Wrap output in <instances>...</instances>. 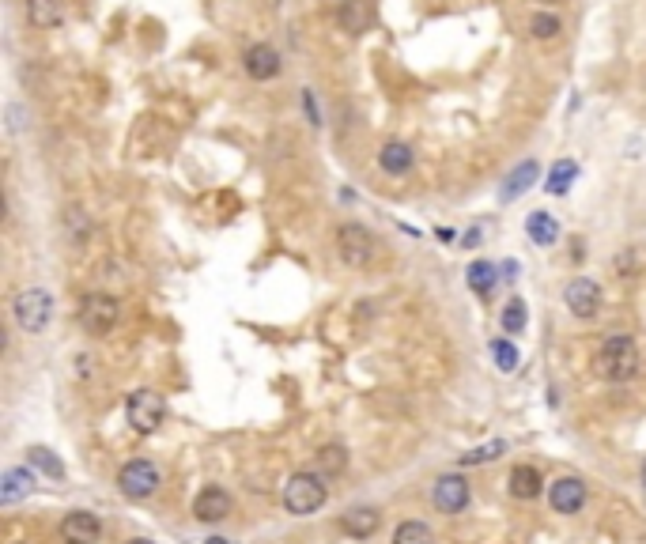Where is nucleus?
<instances>
[{
	"mask_svg": "<svg viewBox=\"0 0 646 544\" xmlns=\"http://www.w3.org/2000/svg\"><path fill=\"white\" fill-rule=\"evenodd\" d=\"M597 374L609 378V382H628L631 374L639 371V348L628 333H616L597 348Z\"/></svg>",
	"mask_w": 646,
	"mask_h": 544,
	"instance_id": "1",
	"label": "nucleus"
},
{
	"mask_svg": "<svg viewBox=\"0 0 646 544\" xmlns=\"http://www.w3.org/2000/svg\"><path fill=\"white\" fill-rule=\"evenodd\" d=\"M325 499H329V488H325V476L322 473H295L284 484V507L291 510V514H314V510L325 507Z\"/></svg>",
	"mask_w": 646,
	"mask_h": 544,
	"instance_id": "2",
	"label": "nucleus"
},
{
	"mask_svg": "<svg viewBox=\"0 0 646 544\" xmlns=\"http://www.w3.org/2000/svg\"><path fill=\"white\" fill-rule=\"evenodd\" d=\"M125 420L133 424V431L140 435H152L159 431V424L167 420V397L155 390H133L125 401Z\"/></svg>",
	"mask_w": 646,
	"mask_h": 544,
	"instance_id": "3",
	"label": "nucleus"
},
{
	"mask_svg": "<svg viewBox=\"0 0 646 544\" xmlns=\"http://www.w3.org/2000/svg\"><path fill=\"white\" fill-rule=\"evenodd\" d=\"M12 314L23 333H46V325L53 318V295L46 288H27L16 295L12 303Z\"/></svg>",
	"mask_w": 646,
	"mask_h": 544,
	"instance_id": "4",
	"label": "nucleus"
},
{
	"mask_svg": "<svg viewBox=\"0 0 646 544\" xmlns=\"http://www.w3.org/2000/svg\"><path fill=\"white\" fill-rule=\"evenodd\" d=\"M121 318V306L114 295H106V291H91L84 303H80V325H84V333L91 337H106V333H114V325Z\"/></svg>",
	"mask_w": 646,
	"mask_h": 544,
	"instance_id": "5",
	"label": "nucleus"
},
{
	"mask_svg": "<svg viewBox=\"0 0 646 544\" xmlns=\"http://www.w3.org/2000/svg\"><path fill=\"white\" fill-rule=\"evenodd\" d=\"M337 250H340V257H344V265L363 269V265H371V257H374V235L363 227V223H344L337 231Z\"/></svg>",
	"mask_w": 646,
	"mask_h": 544,
	"instance_id": "6",
	"label": "nucleus"
},
{
	"mask_svg": "<svg viewBox=\"0 0 646 544\" xmlns=\"http://www.w3.org/2000/svg\"><path fill=\"white\" fill-rule=\"evenodd\" d=\"M118 488H121V495H129V499H152V495L159 492V469L144 458L129 461V465L118 473Z\"/></svg>",
	"mask_w": 646,
	"mask_h": 544,
	"instance_id": "7",
	"label": "nucleus"
},
{
	"mask_svg": "<svg viewBox=\"0 0 646 544\" xmlns=\"http://www.w3.org/2000/svg\"><path fill=\"white\" fill-rule=\"evenodd\" d=\"M563 303L575 318H594L601 310V288H597L590 276H575L567 288H563Z\"/></svg>",
	"mask_w": 646,
	"mask_h": 544,
	"instance_id": "8",
	"label": "nucleus"
},
{
	"mask_svg": "<svg viewBox=\"0 0 646 544\" xmlns=\"http://www.w3.org/2000/svg\"><path fill=\"white\" fill-rule=\"evenodd\" d=\"M242 68H246L250 80H261V84H265V80H276L284 65H280V53L272 50L269 42H257V46H250V50L242 53Z\"/></svg>",
	"mask_w": 646,
	"mask_h": 544,
	"instance_id": "9",
	"label": "nucleus"
},
{
	"mask_svg": "<svg viewBox=\"0 0 646 544\" xmlns=\"http://www.w3.org/2000/svg\"><path fill=\"white\" fill-rule=\"evenodd\" d=\"M548 503L556 514H578L586 507V484L578 476H560L552 488H548Z\"/></svg>",
	"mask_w": 646,
	"mask_h": 544,
	"instance_id": "10",
	"label": "nucleus"
},
{
	"mask_svg": "<svg viewBox=\"0 0 646 544\" xmlns=\"http://www.w3.org/2000/svg\"><path fill=\"white\" fill-rule=\"evenodd\" d=\"M435 507L446 510V514H461L469 507V480L465 476H439L435 484Z\"/></svg>",
	"mask_w": 646,
	"mask_h": 544,
	"instance_id": "11",
	"label": "nucleus"
},
{
	"mask_svg": "<svg viewBox=\"0 0 646 544\" xmlns=\"http://www.w3.org/2000/svg\"><path fill=\"white\" fill-rule=\"evenodd\" d=\"M102 533V522L91 510H72L65 522H61V537L65 544H95Z\"/></svg>",
	"mask_w": 646,
	"mask_h": 544,
	"instance_id": "12",
	"label": "nucleus"
},
{
	"mask_svg": "<svg viewBox=\"0 0 646 544\" xmlns=\"http://www.w3.org/2000/svg\"><path fill=\"white\" fill-rule=\"evenodd\" d=\"M227 514H231V495L223 492V488L197 492V499H193V518L197 522H223Z\"/></svg>",
	"mask_w": 646,
	"mask_h": 544,
	"instance_id": "13",
	"label": "nucleus"
},
{
	"mask_svg": "<svg viewBox=\"0 0 646 544\" xmlns=\"http://www.w3.org/2000/svg\"><path fill=\"white\" fill-rule=\"evenodd\" d=\"M337 23L344 34H363L374 23V0H344L337 12Z\"/></svg>",
	"mask_w": 646,
	"mask_h": 544,
	"instance_id": "14",
	"label": "nucleus"
},
{
	"mask_svg": "<svg viewBox=\"0 0 646 544\" xmlns=\"http://www.w3.org/2000/svg\"><path fill=\"white\" fill-rule=\"evenodd\" d=\"M412 163H416V152L408 148L405 140H386V144H382V152H378V167L386 170V174H393V178L408 174Z\"/></svg>",
	"mask_w": 646,
	"mask_h": 544,
	"instance_id": "15",
	"label": "nucleus"
},
{
	"mask_svg": "<svg viewBox=\"0 0 646 544\" xmlns=\"http://www.w3.org/2000/svg\"><path fill=\"white\" fill-rule=\"evenodd\" d=\"M378 510L374 507H352L340 514V529L348 533V537H356V541H363V537H371L374 529H378Z\"/></svg>",
	"mask_w": 646,
	"mask_h": 544,
	"instance_id": "16",
	"label": "nucleus"
},
{
	"mask_svg": "<svg viewBox=\"0 0 646 544\" xmlns=\"http://www.w3.org/2000/svg\"><path fill=\"white\" fill-rule=\"evenodd\" d=\"M507 484H510V495H514V499H537V495L544 492V480L533 465H514Z\"/></svg>",
	"mask_w": 646,
	"mask_h": 544,
	"instance_id": "17",
	"label": "nucleus"
},
{
	"mask_svg": "<svg viewBox=\"0 0 646 544\" xmlns=\"http://www.w3.org/2000/svg\"><path fill=\"white\" fill-rule=\"evenodd\" d=\"M503 265H492V261H473L469 265V288H473V295H480V299H488L495 291V284H499V276H503Z\"/></svg>",
	"mask_w": 646,
	"mask_h": 544,
	"instance_id": "18",
	"label": "nucleus"
},
{
	"mask_svg": "<svg viewBox=\"0 0 646 544\" xmlns=\"http://www.w3.org/2000/svg\"><path fill=\"white\" fill-rule=\"evenodd\" d=\"M575 178H578L575 159H556V163H552V170H548V178H544V189H548L552 197H563L567 189L575 186Z\"/></svg>",
	"mask_w": 646,
	"mask_h": 544,
	"instance_id": "19",
	"label": "nucleus"
},
{
	"mask_svg": "<svg viewBox=\"0 0 646 544\" xmlns=\"http://www.w3.org/2000/svg\"><path fill=\"white\" fill-rule=\"evenodd\" d=\"M537 174H541V167H537L533 159H526V163H518V167L510 170L507 186H503V201H514V197H522L526 189H533V182H537Z\"/></svg>",
	"mask_w": 646,
	"mask_h": 544,
	"instance_id": "20",
	"label": "nucleus"
},
{
	"mask_svg": "<svg viewBox=\"0 0 646 544\" xmlns=\"http://www.w3.org/2000/svg\"><path fill=\"white\" fill-rule=\"evenodd\" d=\"M27 19L34 27H57L65 19V0H27Z\"/></svg>",
	"mask_w": 646,
	"mask_h": 544,
	"instance_id": "21",
	"label": "nucleus"
},
{
	"mask_svg": "<svg viewBox=\"0 0 646 544\" xmlns=\"http://www.w3.org/2000/svg\"><path fill=\"white\" fill-rule=\"evenodd\" d=\"M526 235H529V242H537V246H552V242L560 238V223L552 220L548 212H529Z\"/></svg>",
	"mask_w": 646,
	"mask_h": 544,
	"instance_id": "22",
	"label": "nucleus"
},
{
	"mask_svg": "<svg viewBox=\"0 0 646 544\" xmlns=\"http://www.w3.org/2000/svg\"><path fill=\"white\" fill-rule=\"evenodd\" d=\"M34 488V473L31 469H8L4 473V488H0V503H16V499H23V495Z\"/></svg>",
	"mask_w": 646,
	"mask_h": 544,
	"instance_id": "23",
	"label": "nucleus"
},
{
	"mask_svg": "<svg viewBox=\"0 0 646 544\" xmlns=\"http://www.w3.org/2000/svg\"><path fill=\"white\" fill-rule=\"evenodd\" d=\"M499 322H503V333H522V329H526V322H529L526 299H518V295H514V299L503 306V318H499Z\"/></svg>",
	"mask_w": 646,
	"mask_h": 544,
	"instance_id": "24",
	"label": "nucleus"
},
{
	"mask_svg": "<svg viewBox=\"0 0 646 544\" xmlns=\"http://www.w3.org/2000/svg\"><path fill=\"white\" fill-rule=\"evenodd\" d=\"M488 348H492V359H495V367H499V371H503V374H514V371H518V363H522V356H518V348H514L510 340H492Z\"/></svg>",
	"mask_w": 646,
	"mask_h": 544,
	"instance_id": "25",
	"label": "nucleus"
},
{
	"mask_svg": "<svg viewBox=\"0 0 646 544\" xmlns=\"http://www.w3.org/2000/svg\"><path fill=\"white\" fill-rule=\"evenodd\" d=\"M563 23L560 16H548V12H537V16L529 19V34L537 38V42H552V38H560Z\"/></svg>",
	"mask_w": 646,
	"mask_h": 544,
	"instance_id": "26",
	"label": "nucleus"
},
{
	"mask_svg": "<svg viewBox=\"0 0 646 544\" xmlns=\"http://www.w3.org/2000/svg\"><path fill=\"white\" fill-rule=\"evenodd\" d=\"M27 461H31L34 469H42L46 476H53V480H61V476H65V465L53 458L46 446H31V450H27Z\"/></svg>",
	"mask_w": 646,
	"mask_h": 544,
	"instance_id": "27",
	"label": "nucleus"
},
{
	"mask_svg": "<svg viewBox=\"0 0 646 544\" xmlns=\"http://www.w3.org/2000/svg\"><path fill=\"white\" fill-rule=\"evenodd\" d=\"M393 544H435L431 529L424 522H401L397 533H393Z\"/></svg>",
	"mask_w": 646,
	"mask_h": 544,
	"instance_id": "28",
	"label": "nucleus"
},
{
	"mask_svg": "<svg viewBox=\"0 0 646 544\" xmlns=\"http://www.w3.org/2000/svg\"><path fill=\"white\" fill-rule=\"evenodd\" d=\"M314 465H318L325 476L340 473V469L348 465V454H344V446H322V450H318V458H314Z\"/></svg>",
	"mask_w": 646,
	"mask_h": 544,
	"instance_id": "29",
	"label": "nucleus"
},
{
	"mask_svg": "<svg viewBox=\"0 0 646 544\" xmlns=\"http://www.w3.org/2000/svg\"><path fill=\"white\" fill-rule=\"evenodd\" d=\"M507 450V442H488V446H476L469 454H461V465H480V461H495Z\"/></svg>",
	"mask_w": 646,
	"mask_h": 544,
	"instance_id": "30",
	"label": "nucleus"
},
{
	"mask_svg": "<svg viewBox=\"0 0 646 544\" xmlns=\"http://www.w3.org/2000/svg\"><path fill=\"white\" fill-rule=\"evenodd\" d=\"M503 276L514 280V276H518V261H503Z\"/></svg>",
	"mask_w": 646,
	"mask_h": 544,
	"instance_id": "31",
	"label": "nucleus"
},
{
	"mask_svg": "<svg viewBox=\"0 0 646 544\" xmlns=\"http://www.w3.org/2000/svg\"><path fill=\"white\" fill-rule=\"evenodd\" d=\"M204 544H227V541H223V537H212V541H204Z\"/></svg>",
	"mask_w": 646,
	"mask_h": 544,
	"instance_id": "32",
	"label": "nucleus"
},
{
	"mask_svg": "<svg viewBox=\"0 0 646 544\" xmlns=\"http://www.w3.org/2000/svg\"><path fill=\"white\" fill-rule=\"evenodd\" d=\"M129 544H152V541H144V537H136V541H129Z\"/></svg>",
	"mask_w": 646,
	"mask_h": 544,
	"instance_id": "33",
	"label": "nucleus"
},
{
	"mask_svg": "<svg viewBox=\"0 0 646 544\" xmlns=\"http://www.w3.org/2000/svg\"><path fill=\"white\" fill-rule=\"evenodd\" d=\"M643 488H646V461H643Z\"/></svg>",
	"mask_w": 646,
	"mask_h": 544,
	"instance_id": "34",
	"label": "nucleus"
},
{
	"mask_svg": "<svg viewBox=\"0 0 646 544\" xmlns=\"http://www.w3.org/2000/svg\"><path fill=\"white\" fill-rule=\"evenodd\" d=\"M541 4H556V0H541Z\"/></svg>",
	"mask_w": 646,
	"mask_h": 544,
	"instance_id": "35",
	"label": "nucleus"
}]
</instances>
